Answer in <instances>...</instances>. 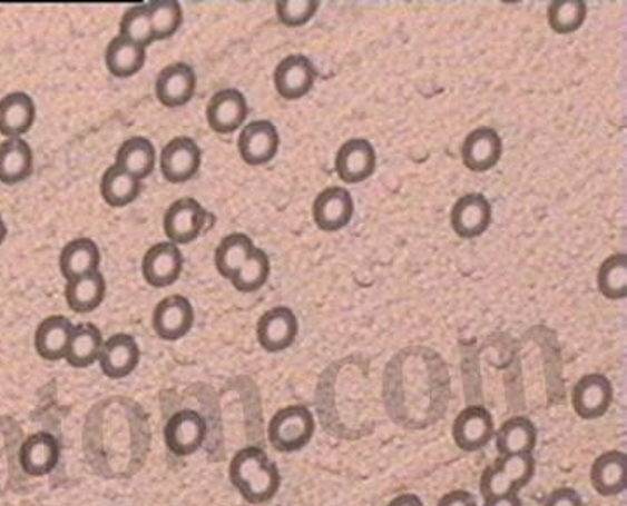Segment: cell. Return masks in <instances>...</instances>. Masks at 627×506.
Wrapping results in <instances>:
<instances>
[{
	"label": "cell",
	"mask_w": 627,
	"mask_h": 506,
	"mask_svg": "<svg viewBox=\"0 0 627 506\" xmlns=\"http://www.w3.org/2000/svg\"><path fill=\"white\" fill-rule=\"evenodd\" d=\"M229 480L245 502L264 505L278 495L282 475L261 447H243L229 463Z\"/></svg>",
	"instance_id": "6da1fadb"
},
{
	"label": "cell",
	"mask_w": 627,
	"mask_h": 506,
	"mask_svg": "<svg viewBox=\"0 0 627 506\" xmlns=\"http://www.w3.org/2000/svg\"><path fill=\"white\" fill-rule=\"evenodd\" d=\"M315 435V417L306 405L280 409L267 425V440L278 453H300Z\"/></svg>",
	"instance_id": "7a4b0ae2"
},
{
	"label": "cell",
	"mask_w": 627,
	"mask_h": 506,
	"mask_svg": "<svg viewBox=\"0 0 627 506\" xmlns=\"http://www.w3.org/2000/svg\"><path fill=\"white\" fill-rule=\"evenodd\" d=\"M533 454H516V456H500L493 465L482 472V498L491 499L498 496L516 495L522 487L531 483L535 475Z\"/></svg>",
	"instance_id": "3957f363"
},
{
	"label": "cell",
	"mask_w": 627,
	"mask_h": 506,
	"mask_svg": "<svg viewBox=\"0 0 627 506\" xmlns=\"http://www.w3.org/2000/svg\"><path fill=\"white\" fill-rule=\"evenodd\" d=\"M207 431V421L202 414L193 409L178 410L165 426L166 449L178 458H186L202 449Z\"/></svg>",
	"instance_id": "277c9868"
},
{
	"label": "cell",
	"mask_w": 627,
	"mask_h": 506,
	"mask_svg": "<svg viewBox=\"0 0 627 506\" xmlns=\"http://www.w3.org/2000/svg\"><path fill=\"white\" fill-rule=\"evenodd\" d=\"M611 404H614V386L604 374H586L575 383L571 407L584 421L601 419L610 410Z\"/></svg>",
	"instance_id": "5b68a950"
},
{
	"label": "cell",
	"mask_w": 627,
	"mask_h": 506,
	"mask_svg": "<svg viewBox=\"0 0 627 506\" xmlns=\"http://www.w3.org/2000/svg\"><path fill=\"white\" fill-rule=\"evenodd\" d=\"M207 219V210L196 199H177L168 207L163 219L166 238L174 245L193 244L202 235Z\"/></svg>",
	"instance_id": "8992f818"
},
{
	"label": "cell",
	"mask_w": 627,
	"mask_h": 506,
	"mask_svg": "<svg viewBox=\"0 0 627 506\" xmlns=\"http://www.w3.org/2000/svg\"><path fill=\"white\" fill-rule=\"evenodd\" d=\"M451 435L458 449L463 453H478L490 446L494 438L493 416L481 405H470L458 414Z\"/></svg>",
	"instance_id": "52a82bcc"
},
{
	"label": "cell",
	"mask_w": 627,
	"mask_h": 506,
	"mask_svg": "<svg viewBox=\"0 0 627 506\" xmlns=\"http://www.w3.org/2000/svg\"><path fill=\"white\" fill-rule=\"evenodd\" d=\"M503 155V142L497 130L490 126H479L463 140L460 156L467 170L486 173L497 167Z\"/></svg>",
	"instance_id": "ba28073f"
},
{
	"label": "cell",
	"mask_w": 627,
	"mask_h": 506,
	"mask_svg": "<svg viewBox=\"0 0 627 506\" xmlns=\"http://www.w3.org/2000/svg\"><path fill=\"white\" fill-rule=\"evenodd\" d=\"M334 165L344 183L356 186L371 179L376 171V149L365 138H352L340 147Z\"/></svg>",
	"instance_id": "9c48e42d"
},
{
	"label": "cell",
	"mask_w": 627,
	"mask_h": 506,
	"mask_svg": "<svg viewBox=\"0 0 627 506\" xmlns=\"http://www.w3.org/2000/svg\"><path fill=\"white\" fill-rule=\"evenodd\" d=\"M280 133L272 121L248 122L238 137V152L251 167H263L278 155Z\"/></svg>",
	"instance_id": "30bf717a"
},
{
	"label": "cell",
	"mask_w": 627,
	"mask_h": 506,
	"mask_svg": "<svg viewBox=\"0 0 627 506\" xmlns=\"http://www.w3.org/2000/svg\"><path fill=\"white\" fill-rule=\"evenodd\" d=\"M300 334V321L287 306H276L257 321V340L266 353H282L291 348Z\"/></svg>",
	"instance_id": "8fae6325"
},
{
	"label": "cell",
	"mask_w": 627,
	"mask_h": 506,
	"mask_svg": "<svg viewBox=\"0 0 627 506\" xmlns=\"http://www.w3.org/2000/svg\"><path fill=\"white\" fill-rule=\"evenodd\" d=\"M493 220L490 199L479 192L462 196L451 208V227L462 239H476L490 229Z\"/></svg>",
	"instance_id": "7c38bea8"
},
{
	"label": "cell",
	"mask_w": 627,
	"mask_h": 506,
	"mask_svg": "<svg viewBox=\"0 0 627 506\" xmlns=\"http://www.w3.org/2000/svg\"><path fill=\"white\" fill-rule=\"evenodd\" d=\"M273 81H275L276 91L284 100H301L313 90L316 69L308 57L288 54L276 66Z\"/></svg>",
	"instance_id": "4fadbf2b"
},
{
	"label": "cell",
	"mask_w": 627,
	"mask_h": 506,
	"mask_svg": "<svg viewBox=\"0 0 627 506\" xmlns=\"http://www.w3.org/2000/svg\"><path fill=\"white\" fill-rule=\"evenodd\" d=\"M195 325V308L187 297L170 296L159 300L153 312V328L163 340L183 339Z\"/></svg>",
	"instance_id": "5bb4252c"
},
{
	"label": "cell",
	"mask_w": 627,
	"mask_h": 506,
	"mask_svg": "<svg viewBox=\"0 0 627 506\" xmlns=\"http://www.w3.org/2000/svg\"><path fill=\"white\" fill-rule=\"evenodd\" d=\"M202 167V149L189 137H177L163 147V177L170 183L189 182Z\"/></svg>",
	"instance_id": "9a60e30c"
},
{
	"label": "cell",
	"mask_w": 627,
	"mask_h": 506,
	"mask_svg": "<svg viewBox=\"0 0 627 506\" xmlns=\"http://www.w3.org/2000/svg\"><path fill=\"white\" fill-rule=\"evenodd\" d=\"M355 214L352 195L344 187H327L313 202V220L319 229L336 232L352 222Z\"/></svg>",
	"instance_id": "2e32d148"
},
{
	"label": "cell",
	"mask_w": 627,
	"mask_h": 506,
	"mask_svg": "<svg viewBox=\"0 0 627 506\" xmlns=\"http://www.w3.org/2000/svg\"><path fill=\"white\" fill-rule=\"evenodd\" d=\"M248 116L247 98L235 88L217 91L207 107L210 130L219 135H232L242 128Z\"/></svg>",
	"instance_id": "e0dca14e"
},
{
	"label": "cell",
	"mask_w": 627,
	"mask_h": 506,
	"mask_svg": "<svg viewBox=\"0 0 627 506\" xmlns=\"http://www.w3.org/2000/svg\"><path fill=\"white\" fill-rule=\"evenodd\" d=\"M101 373L109 379H125L135 373L140 364V348L137 340L130 334H114L104 343L100 358Z\"/></svg>",
	"instance_id": "ac0fdd59"
},
{
	"label": "cell",
	"mask_w": 627,
	"mask_h": 506,
	"mask_svg": "<svg viewBox=\"0 0 627 506\" xmlns=\"http://www.w3.org/2000/svg\"><path fill=\"white\" fill-rule=\"evenodd\" d=\"M196 73L193 67L177 61L165 67L156 79V97L159 103L170 109L186 106L196 91Z\"/></svg>",
	"instance_id": "d6986e66"
},
{
	"label": "cell",
	"mask_w": 627,
	"mask_h": 506,
	"mask_svg": "<svg viewBox=\"0 0 627 506\" xmlns=\"http://www.w3.org/2000/svg\"><path fill=\"white\" fill-rule=\"evenodd\" d=\"M60 453V444L53 435L46 431L30 435L20 447L21 470L29 477H45L57 468Z\"/></svg>",
	"instance_id": "ffe728a7"
},
{
	"label": "cell",
	"mask_w": 627,
	"mask_h": 506,
	"mask_svg": "<svg viewBox=\"0 0 627 506\" xmlns=\"http://www.w3.org/2000/svg\"><path fill=\"white\" fill-rule=\"evenodd\" d=\"M183 254L177 245L165 241L147 250L143 260V275L147 284L155 288H165L174 285L183 272Z\"/></svg>",
	"instance_id": "44dd1931"
},
{
	"label": "cell",
	"mask_w": 627,
	"mask_h": 506,
	"mask_svg": "<svg viewBox=\"0 0 627 506\" xmlns=\"http://www.w3.org/2000/svg\"><path fill=\"white\" fill-rule=\"evenodd\" d=\"M72 330V321L67 316H48L39 324L33 337L37 355L46 361L66 360Z\"/></svg>",
	"instance_id": "7402d4cb"
},
{
	"label": "cell",
	"mask_w": 627,
	"mask_h": 506,
	"mask_svg": "<svg viewBox=\"0 0 627 506\" xmlns=\"http://www.w3.org/2000/svg\"><path fill=\"white\" fill-rule=\"evenodd\" d=\"M591 484L605 498L623 495L627 487V456L620 450H608L591 466Z\"/></svg>",
	"instance_id": "603a6c76"
},
{
	"label": "cell",
	"mask_w": 627,
	"mask_h": 506,
	"mask_svg": "<svg viewBox=\"0 0 627 506\" xmlns=\"http://www.w3.org/2000/svg\"><path fill=\"white\" fill-rule=\"evenodd\" d=\"M36 103L23 91L6 95L0 100V135L21 138L36 122Z\"/></svg>",
	"instance_id": "cb8c5ba5"
},
{
	"label": "cell",
	"mask_w": 627,
	"mask_h": 506,
	"mask_svg": "<svg viewBox=\"0 0 627 506\" xmlns=\"http://www.w3.org/2000/svg\"><path fill=\"white\" fill-rule=\"evenodd\" d=\"M537 440H539V431L530 417H510L494 431V441L500 456L533 454Z\"/></svg>",
	"instance_id": "d4e9b609"
},
{
	"label": "cell",
	"mask_w": 627,
	"mask_h": 506,
	"mask_svg": "<svg viewBox=\"0 0 627 506\" xmlns=\"http://www.w3.org/2000/svg\"><path fill=\"white\" fill-rule=\"evenodd\" d=\"M33 170V152L23 138H6L0 143V182L17 186L29 179Z\"/></svg>",
	"instance_id": "484cf974"
},
{
	"label": "cell",
	"mask_w": 627,
	"mask_h": 506,
	"mask_svg": "<svg viewBox=\"0 0 627 506\" xmlns=\"http://www.w3.org/2000/svg\"><path fill=\"white\" fill-rule=\"evenodd\" d=\"M104 337L97 325L81 324L74 325L72 336H70L69 349H67L66 361L74 369H88L97 364L104 348Z\"/></svg>",
	"instance_id": "4316f807"
},
{
	"label": "cell",
	"mask_w": 627,
	"mask_h": 506,
	"mask_svg": "<svg viewBox=\"0 0 627 506\" xmlns=\"http://www.w3.org/2000/svg\"><path fill=\"white\" fill-rule=\"evenodd\" d=\"M98 266H100V250L94 239H72L61 250L60 269L67 281L98 271Z\"/></svg>",
	"instance_id": "83f0119b"
},
{
	"label": "cell",
	"mask_w": 627,
	"mask_h": 506,
	"mask_svg": "<svg viewBox=\"0 0 627 506\" xmlns=\"http://www.w3.org/2000/svg\"><path fill=\"white\" fill-rule=\"evenodd\" d=\"M116 167L121 168L126 173L134 175L135 179L143 182L156 168L155 143L144 137L126 140L116 155Z\"/></svg>",
	"instance_id": "f1b7e54d"
},
{
	"label": "cell",
	"mask_w": 627,
	"mask_h": 506,
	"mask_svg": "<svg viewBox=\"0 0 627 506\" xmlns=\"http://www.w3.org/2000/svg\"><path fill=\"white\" fill-rule=\"evenodd\" d=\"M106 292V278L100 271H94L70 280L66 287V299L74 312H91L100 308Z\"/></svg>",
	"instance_id": "f546056e"
},
{
	"label": "cell",
	"mask_w": 627,
	"mask_h": 506,
	"mask_svg": "<svg viewBox=\"0 0 627 506\" xmlns=\"http://www.w3.org/2000/svg\"><path fill=\"white\" fill-rule=\"evenodd\" d=\"M146 49L118 36L107 46L106 66L114 78H134L146 66Z\"/></svg>",
	"instance_id": "4dcf8cb0"
},
{
	"label": "cell",
	"mask_w": 627,
	"mask_h": 506,
	"mask_svg": "<svg viewBox=\"0 0 627 506\" xmlns=\"http://www.w3.org/2000/svg\"><path fill=\"white\" fill-rule=\"evenodd\" d=\"M143 183L135 179L134 175L126 173L121 168H107L106 173L101 177L100 192L104 201L112 208L128 207L135 199L140 196Z\"/></svg>",
	"instance_id": "1f68e13d"
},
{
	"label": "cell",
	"mask_w": 627,
	"mask_h": 506,
	"mask_svg": "<svg viewBox=\"0 0 627 506\" xmlns=\"http://www.w3.org/2000/svg\"><path fill=\"white\" fill-rule=\"evenodd\" d=\"M254 241L243 232L227 235L215 250V268L221 276L232 280L254 251Z\"/></svg>",
	"instance_id": "d6a6232c"
},
{
	"label": "cell",
	"mask_w": 627,
	"mask_h": 506,
	"mask_svg": "<svg viewBox=\"0 0 627 506\" xmlns=\"http://www.w3.org/2000/svg\"><path fill=\"white\" fill-rule=\"evenodd\" d=\"M587 4L584 0H555L547 8L550 29L559 36L579 32L586 23Z\"/></svg>",
	"instance_id": "836d02e7"
},
{
	"label": "cell",
	"mask_w": 627,
	"mask_h": 506,
	"mask_svg": "<svg viewBox=\"0 0 627 506\" xmlns=\"http://www.w3.org/2000/svg\"><path fill=\"white\" fill-rule=\"evenodd\" d=\"M596 284L601 296L608 300H623L627 297V257L616 254L599 266Z\"/></svg>",
	"instance_id": "e575fe53"
},
{
	"label": "cell",
	"mask_w": 627,
	"mask_h": 506,
	"mask_svg": "<svg viewBox=\"0 0 627 506\" xmlns=\"http://www.w3.org/2000/svg\"><path fill=\"white\" fill-rule=\"evenodd\" d=\"M272 262L266 251L255 247L239 271L232 278L233 287L242 294L257 292L270 280Z\"/></svg>",
	"instance_id": "d590c367"
},
{
	"label": "cell",
	"mask_w": 627,
	"mask_h": 506,
	"mask_svg": "<svg viewBox=\"0 0 627 506\" xmlns=\"http://www.w3.org/2000/svg\"><path fill=\"white\" fill-rule=\"evenodd\" d=\"M150 23L156 41L170 39L183 24V6L177 0H155L149 2Z\"/></svg>",
	"instance_id": "8d00e7d4"
},
{
	"label": "cell",
	"mask_w": 627,
	"mask_h": 506,
	"mask_svg": "<svg viewBox=\"0 0 627 506\" xmlns=\"http://www.w3.org/2000/svg\"><path fill=\"white\" fill-rule=\"evenodd\" d=\"M119 36L126 37L128 41L135 42L140 48L147 49L156 41L150 23L149 6H134L123 14L119 24Z\"/></svg>",
	"instance_id": "74e56055"
},
{
	"label": "cell",
	"mask_w": 627,
	"mask_h": 506,
	"mask_svg": "<svg viewBox=\"0 0 627 506\" xmlns=\"http://www.w3.org/2000/svg\"><path fill=\"white\" fill-rule=\"evenodd\" d=\"M319 0H278L276 2V17L285 27L296 29L308 23L319 12Z\"/></svg>",
	"instance_id": "f35d334b"
},
{
	"label": "cell",
	"mask_w": 627,
	"mask_h": 506,
	"mask_svg": "<svg viewBox=\"0 0 627 506\" xmlns=\"http://www.w3.org/2000/svg\"><path fill=\"white\" fill-rule=\"evenodd\" d=\"M543 506H584V502L574 487H559L550 493Z\"/></svg>",
	"instance_id": "ab89813d"
},
{
	"label": "cell",
	"mask_w": 627,
	"mask_h": 506,
	"mask_svg": "<svg viewBox=\"0 0 627 506\" xmlns=\"http://www.w3.org/2000/svg\"><path fill=\"white\" fill-rule=\"evenodd\" d=\"M438 506H478V499L469 490L457 489L442 496Z\"/></svg>",
	"instance_id": "60d3db41"
},
{
	"label": "cell",
	"mask_w": 627,
	"mask_h": 506,
	"mask_svg": "<svg viewBox=\"0 0 627 506\" xmlns=\"http://www.w3.org/2000/svg\"><path fill=\"white\" fill-rule=\"evenodd\" d=\"M386 506H425V503L414 493H404V495L395 496Z\"/></svg>",
	"instance_id": "b9f144b4"
},
{
	"label": "cell",
	"mask_w": 627,
	"mask_h": 506,
	"mask_svg": "<svg viewBox=\"0 0 627 506\" xmlns=\"http://www.w3.org/2000/svg\"><path fill=\"white\" fill-rule=\"evenodd\" d=\"M484 506H522L518 493L516 495L498 496V498L484 499Z\"/></svg>",
	"instance_id": "7bdbcfd3"
},
{
	"label": "cell",
	"mask_w": 627,
	"mask_h": 506,
	"mask_svg": "<svg viewBox=\"0 0 627 506\" xmlns=\"http://www.w3.org/2000/svg\"><path fill=\"white\" fill-rule=\"evenodd\" d=\"M6 236H8V227H6L4 219L0 217V245L4 244Z\"/></svg>",
	"instance_id": "ee69618b"
}]
</instances>
